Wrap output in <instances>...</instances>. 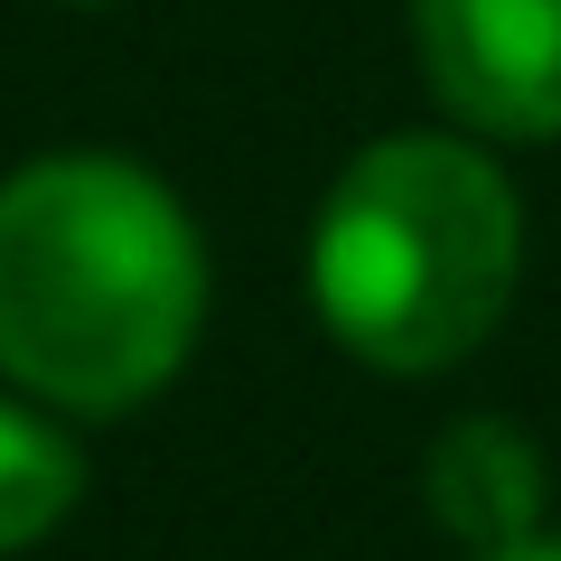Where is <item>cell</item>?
<instances>
[{
    "label": "cell",
    "instance_id": "obj_1",
    "mask_svg": "<svg viewBox=\"0 0 561 561\" xmlns=\"http://www.w3.org/2000/svg\"><path fill=\"white\" fill-rule=\"evenodd\" d=\"M206 253L131 160H38L0 187V365L66 412H122L187 365Z\"/></svg>",
    "mask_w": 561,
    "mask_h": 561
},
{
    "label": "cell",
    "instance_id": "obj_2",
    "mask_svg": "<svg viewBox=\"0 0 561 561\" xmlns=\"http://www.w3.org/2000/svg\"><path fill=\"white\" fill-rule=\"evenodd\" d=\"M524 216L468 140H375L319 206L309 300L383 375L459 365L515 300Z\"/></svg>",
    "mask_w": 561,
    "mask_h": 561
},
{
    "label": "cell",
    "instance_id": "obj_3",
    "mask_svg": "<svg viewBox=\"0 0 561 561\" xmlns=\"http://www.w3.org/2000/svg\"><path fill=\"white\" fill-rule=\"evenodd\" d=\"M431 94L496 140L561 131V0H412Z\"/></svg>",
    "mask_w": 561,
    "mask_h": 561
},
{
    "label": "cell",
    "instance_id": "obj_4",
    "mask_svg": "<svg viewBox=\"0 0 561 561\" xmlns=\"http://www.w3.org/2000/svg\"><path fill=\"white\" fill-rule=\"evenodd\" d=\"M421 486H431V515L459 542H478V552L534 542V524H542V449L496 412L449 421L431 468H421Z\"/></svg>",
    "mask_w": 561,
    "mask_h": 561
},
{
    "label": "cell",
    "instance_id": "obj_5",
    "mask_svg": "<svg viewBox=\"0 0 561 561\" xmlns=\"http://www.w3.org/2000/svg\"><path fill=\"white\" fill-rule=\"evenodd\" d=\"M76 486H84L76 440L47 431L38 412H20V402H0V552L38 542L47 524L76 505Z\"/></svg>",
    "mask_w": 561,
    "mask_h": 561
},
{
    "label": "cell",
    "instance_id": "obj_6",
    "mask_svg": "<svg viewBox=\"0 0 561 561\" xmlns=\"http://www.w3.org/2000/svg\"><path fill=\"white\" fill-rule=\"evenodd\" d=\"M478 561H561V542L534 534V542H505V552H478Z\"/></svg>",
    "mask_w": 561,
    "mask_h": 561
}]
</instances>
